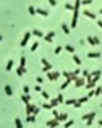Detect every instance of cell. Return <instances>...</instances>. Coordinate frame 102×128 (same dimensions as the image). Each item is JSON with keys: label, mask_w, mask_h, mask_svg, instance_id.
Masks as SVG:
<instances>
[{"label": "cell", "mask_w": 102, "mask_h": 128, "mask_svg": "<svg viewBox=\"0 0 102 128\" xmlns=\"http://www.w3.org/2000/svg\"><path fill=\"white\" fill-rule=\"evenodd\" d=\"M58 123H60V120L54 117V120H49V122L46 123V127H50V128L52 127H58Z\"/></svg>", "instance_id": "cell-8"}, {"label": "cell", "mask_w": 102, "mask_h": 128, "mask_svg": "<svg viewBox=\"0 0 102 128\" xmlns=\"http://www.w3.org/2000/svg\"><path fill=\"white\" fill-rule=\"evenodd\" d=\"M70 83H73V81H71V80H66V81L63 83V84H62V89H66V88H68V84H70Z\"/></svg>", "instance_id": "cell-36"}, {"label": "cell", "mask_w": 102, "mask_h": 128, "mask_svg": "<svg viewBox=\"0 0 102 128\" xmlns=\"http://www.w3.org/2000/svg\"><path fill=\"white\" fill-rule=\"evenodd\" d=\"M83 15L86 16V18H89V19H97V15H96V13H93V11H89V10H84Z\"/></svg>", "instance_id": "cell-7"}, {"label": "cell", "mask_w": 102, "mask_h": 128, "mask_svg": "<svg viewBox=\"0 0 102 128\" xmlns=\"http://www.w3.org/2000/svg\"><path fill=\"white\" fill-rule=\"evenodd\" d=\"M57 99H58L60 104H63V102H65V99H63V96H62V94H58V96H57Z\"/></svg>", "instance_id": "cell-39"}, {"label": "cell", "mask_w": 102, "mask_h": 128, "mask_svg": "<svg viewBox=\"0 0 102 128\" xmlns=\"http://www.w3.org/2000/svg\"><path fill=\"white\" fill-rule=\"evenodd\" d=\"M26 122H28V123H34V122H36V115H34V114H29L28 117H26Z\"/></svg>", "instance_id": "cell-15"}, {"label": "cell", "mask_w": 102, "mask_h": 128, "mask_svg": "<svg viewBox=\"0 0 102 128\" xmlns=\"http://www.w3.org/2000/svg\"><path fill=\"white\" fill-rule=\"evenodd\" d=\"M24 73H26V66H18V68H16V75H18V76H23Z\"/></svg>", "instance_id": "cell-12"}, {"label": "cell", "mask_w": 102, "mask_h": 128, "mask_svg": "<svg viewBox=\"0 0 102 128\" xmlns=\"http://www.w3.org/2000/svg\"><path fill=\"white\" fill-rule=\"evenodd\" d=\"M50 104H52V107H57V105H58V104H60V102H58V99H50Z\"/></svg>", "instance_id": "cell-31"}, {"label": "cell", "mask_w": 102, "mask_h": 128, "mask_svg": "<svg viewBox=\"0 0 102 128\" xmlns=\"http://www.w3.org/2000/svg\"><path fill=\"white\" fill-rule=\"evenodd\" d=\"M37 15H41V16H44V18H47L49 16V11L44 8H37Z\"/></svg>", "instance_id": "cell-11"}, {"label": "cell", "mask_w": 102, "mask_h": 128, "mask_svg": "<svg viewBox=\"0 0 102 128\" xmlns=\"http://www.w3.org/2000/svg\"><path fill=\"white\" fill-rule=\"evenodd\" d=\"M52 115H54V117H55V119H57V117H58V112H57V110H55V107H54V109H52Z\"/></svg>", "instance_id": "cell-44"}, {"label": "cell", "mask_w": 102, "mask_h": 128, "mask_svg": "<svg viewBox=\"0 0 102 128\" xmlns=\"http://www.w3.org/2000/svg\"><path fill=\"white\" fill-rule=\"evenodd\" d=\"M23 94H29V86H23Z\"/></svg>", "instance_id": "cell-40"}, {"label": "cell", "mask_w": 102, "mask_h": 128, "mask_svg": "<svg viewBox=\"0 0 102 128\" xmlns=\"http://www.w3.org/2000/svg\"><path fill=\"white\" fill-rule=\"evenodd\" d=\"M49 5H52V7H57V0H49Z\"/></svg>", "instance_id": "cell-43"}, {"label": "cell", "mask_w": 102, "mask_h": 128, "mask_svg": "<svg viewBox=\"0 0 102 128\" xmlns=\"http://www.w3.org/2000/svg\"><path fill=\"white\" fill-rule=\"evenodd\" d=\"M91 76H93V78H99V76H101V70H96V71H93V73H91Z\"/></svg>", "instance_id": "cell-29"}, {"label": "cell", "mask_w": 102, "mask_h": 128, "mask_svg": "<svg viewBox=\"0 0 102 128\" xmlns=\"http://www.w3.org/2000/svg\"><path fill=\"white\" fill-rule=\"evenodd\" d=\"M101 105H102V104H101Z\"/></svg>", "instance_id": "cell-50"}, {"label": "cell", "mask_w": 102, "mask_h": 128, "mask_svg": "<svg viewBox=\"0 0 102 128\" xmlns=\"http://www.w3.org/2000/svg\"><path fill=\"white\" fill-rule=\"evenodd\" d=\"M62 31H63L65 34H70V28H68V24H65V23H63V24H62Z\"/></svg>", "instance_id": "cell-23"}, {"label": "cell", "mask_w": 102, "mask_h": 128, "mask_svg": "<svg viewBox=\"0 0 102 128\" xmlns=\"http://www.w3.org/2000/svg\"><path fill=\"white\" fill-rule=\"evenodd\" d=\"M99 13H101V15H102V8H101V10H99Z\"/></svg>", "instance_id": "cell-49"}, {"label": "cell", "mask_w": 102, "mask_h": 128, "mask_svg": "<svg viewBox=\"0 0 102 128\" xmlns=\"http://www.w3.org/2000/svg\"><path fill=\"white\" fill-rule=\"evenodd\" d=\"M62 50H63V47H62V46H57V47H55V50H54V54L58 55L60 52H62Z\"/></svg>", "instance_id": "cell-33"}, {"label": "cell", "mask_w": 102, "mask_h": 128, "mask_svg": "<svg viewBox=\"0 0 102 128\" xmlns=\"http://www.w3.org/2000/svg\"><path fill=\"white\" fill-rule=\"evenodd\" d=\"M19 66H26V57H21L19 58Z\"/></svg>", "instance_id": "cell-32"}, {"label": "cell", "mask_w": 102, "mask_h": 128, "mask_svg": "<svg viewBox=\"0 0 102 128\" xmlns=\"http://www.w3.org/2000/svg\"><path fill=\"white\" fill-rule=\"evenodd\" d=\"M2 39H3V36H2V34H0V42H2Z\"/></svg>", "instance_id": "cell-48"}, {"label": "cell", "mask_w": 102, "mask_h": 128, "mask_svg": "<svg viewBox=\"0 0 102 128\" xmlns=\"http://www.w3.org/2000/svg\"><path fill=\"white\" fill-rule=\"evenodd\" d=\"M88 99H89V97H88V96H84V97H79V99H78V102H79V104L83 105L84 102H88Z\"/></svg>", "instance_id": "cell-30"}, {"label": "cell", "mask_w": 102, "mask_h": 128, "mask_svg": "<svg viewBox=\"0 0 102 128\" xmlns=\"http://www.w3.org/2000/svg\"><path fill=\"white\" fill-rule=\"evenodd\" d=\"M36 81H37V84H41V83H44V78H42V76H37Z\"/></svg>", "instance_id": "cell-42"}, {"label": "cell", "mask_w": 102, "mask_h": 128, "mask_svg": "<svg viewBox=\"0 0 102 128\" xmlns=\"http://www.w3.org/2000/svg\"><path fill=\"white\" fill-rule=\"evenodd\" d=\"M31 36H32V33H31V31H26V33H24V36H23V39H21V42H19V46L24 47V46H26V44L29 42Z\"/></svg>", "instance_id": "cell-4"}, {"label": "cell", "mask_w": 102, "mask_h": 128, "mask_svg": "<svg viewBox=\"0 0 102 128\" xmlns=\"http://www.w3.org/2000/svg\"><path fill=\"white\" fill-rule=\"evenodd\" d=\"M81 75H83L84 78H88V76H89V75H91V73H89L88 70H83V71H81Z\"/></svg>", "instance_id": "cell-41"}, {"label": "cell", "mask_w": 102, "mask_h": 128, "mask_svg": "<svg viewBox=\"0 0 102 128\" xmlns=\"http://www.w3.org/2000/svg\"><path fill=\"white\" fill-rule=\"evenodd\" d=\"M63 49H65L66 52H70V54H71V55L74 54V47H73V46H70V44H68V46H65V47H63Z\"/></svg>", "instance_id": "cell-21"}, {"label": "cell", "mask_w": 102, "mask_h": 128, "mask_svg": "<svg viewBox=\"0 0 102 128\" xmlns=\"http://www.w3.org/2000/svg\"><path fill=\"white\" fill-rule=\"evenodd\" d=\"M3 91H5L7 96H11V94H13V89H11V86H10V84H7V86L3 88Z\"/></svg>", "instance_id": "cell-16"}, {"label": "cell", "mask_w": 102, "mask_h": 128, "mask_svg": "<svg viewBox=\"0 0 102 128\" xmlns=\"http://www.w3.org/2000/svg\"><path fill=\"white\" fill-rule=\"evenodd\" d=\"M88 57H89V58H101L102 54L101 52H88Z\"/></svg>", "instance_id": "cell-10"}, {"label": "cell", "mask_w": 102, "mask_h": 128, "mask_svg": "<svg viewBox=\"0 0 102 128\" xmlns=\"http://www.w3.org/2000/svg\"><path fill=\"white\" fill-rule=\"evenodd\" d=\"M74 86H76V88H81V86H84V84H86V78H76V80H74Z\"/></svg>", "instance_id": "cell-6"}, {"label": "cell", "mask_w": 102, "mask_h": 128, "mask_svg": "<svg viewBox=\"0 0 102 128\" xmlns=\"http://www.w3.org/2000/svg\"><path fill=\"white\" fill-rule=\"evenodd\" d=\"M28 11H29V15H31V16L37 15V8H36V7H32V5H29V7H28Z\"/></svg>", "instance_id": "cell-13"}, {"label": "cell", "mask_w": 102, "mask_h": 128, "mask_svg": "<svg viewBox=\"0 0 102 128\" xmlns=\"http://www.w3.org/2000/svg\"><path fill=\"white\" fill-rule=\"evenodd\" d=\"M102 94V88H94V96H101Z\"/></svg>", "instance_id": "cell-27"}, {"label": "cell", "mask_w": 102, "mask_h": 128, "mask_svg": "<svg viewBox=\"0 0 102 128\" xmlns=\"http://www.w3.org/2000/svg\"><path fill=\"white\" fill-rule=\"evenodd\" d=\"M29 114H34V115H37L39 114V107H36L34 104H26V115H29Z\"/></svg>", "instance_id": "cell-2"}, {"label": "cell", "mask_w": 102, "mask_h": 128, "mask_svg": "<svg viewBox=\"0 0 102 128\" xmlns=\"http://www.w3.org/2000/svg\"><path fill=\"white\" fill-rule=\"evenodd\" d=\"M50 70H52V65H50V63H46V65H42V71H44V73H47V71H50Z\"/></svg>", "instance_id": "cell-19"}, {"label": "cell", "mask_w": 102, "mask_h": 128, "mask_svg": "<svg viewBox=\"0 0 102 128\" xmlns=\"http://www.w3.org/2000/svg\"><path fill=\"white\" fill-rule=\"evenodd\" d=\"M73 62H74L76 65H81V58H79L78 55H74V54H73Z\"/></svg>", "instance_id": "cell-24"}, {"label": "cell", "mask_w": 102, "mask_h": 128, "mask_svg": "<svg viewBox=\"0 0 102 128\" xmlns=\"http://www.w3.org/2000/svg\"><path fill=\"white\" fill-rule=\"evenodd\" d=\"M60 76H62L60 71H52V70H50V71H47V80H49V81H57Z\"/></svg>", "instance_id": "cell-3"}, {"label": "cell", "mask_w": 102, "mask_h": 128, "mask_svg": "<svg viewBox=\"0 0 102 128\" xmlns=\"http://www.w3.org/2000/svg\"><path fill=\"white\" fill-rule=\"evenodd\" d=\"M57 119L60 120V122H66V120H68V114H58Z\"/></svg>", "instance_id": "cell-18"}, {"label": "cell", "mask_w": 102, "mask_h": 128, "mask_svg": "<svg viewBox=\"0 0 102 128\" xmlns=\"http://www.w3.org/2000/svg\"><path fill=\"white\" fill-rule=\"evenodd\" d=\"M74 102H76V99H66L65 104H66V105H73Z\"/></svg>", "instance_id": "cell-37"}, {"label": "cell", "mask_w": 102, "mask_h": 128, "mask_svg": "<svg viewBox=\"0 0 102 128\" xmlns=\"http://www.w3.org/2000/svg\"><path fill=\"white\" fill-rule=\"evenodd\" d=\"M15 127H16V128H21V127H23V122H21L19 119H15Z\"/></svg>", "instance_id": "cell-25"}, {"label": "cell", "mask_w": 102, "mask_h": 128, "mask_svg": "<svg viewBox=\"0 0 102 128\" xmlns=\"http://www.w3.org/2000/svg\"><path fill=\"white\" fill-rule=\"evenodd\" d=\"M37 47H39V42H32V46H31V52L37 50Z\"/></svg>", "instance_id": "cell-35"}, {"label": "cell", "mask_w": 102, "mask_h": 128, "mask_svg": "<svg viewBox=\"0 0 102 128\" xmlns=\"http://www.w3.org/2000/svg\"><path fill=\"white\" fill-rule=\"evenodd\" d=\"M97 125H99V127H102V120H97Z\"/></svg>", "instance_id": "cell-47"}, {"label": "cell", "mask_w": 102, "mask_h": 128, "mask_svg": "<svg viewBox=\"0 0 102 128\" xmlns=\"http://www.w3.org/2000/svg\"><path fill=\"white\" fill-rule=\"evenodd\" d=\"M97 26L102 28V19H97Z\"/></svg>", "instance_id": "cell-46"}, {"label": "cell", "mask_w": 102, "mask_h": 128, "mask_svg": "<svg viewBox=\"0 0 102 128\" xmlns=\"http://www.w3.org/2000/svg\"><path fill=\"white\" fill-rule=\"evenodd\" d=\"M21 101L24 102V104H29V102H31V96H29V94H23V96H21Z\"/></svg>", "instance_id": "cell-14"}, {"label": "cell", "mask_w": 102, "mask_h": 128, "mask_svg": "<svg viewBox=\"0 0 102 128\" xmlns=\"http://www.w3.org/2000/svg\"><path fill=\"white\" fill-rule=\"evenodd\" d=\"M32 36H36V37H42V39H44V34H42V31H39V29H32Z\"/></svg>", "instance_id": "cell-17"}, {"label": "cell", "mask_w": 102, "mask_h": 128, "mask_svg": "<svg viewBox=\"0 0 102 128\" xmlns=\"http://www.w3.org/2000/svg\"><path fill=\"white\" fill-rule=\"evenodd\" d=\"M93 0H81V5H91Z\"/></svg>", "instance_id": "cell-38"}, {"label": "cell", "mask_w": 102, "mask_h": 128, "mask_svg": "<svg viewBox=\"0 0 102 128\" xmlns=\"http://www.w3.org/2000/svg\"><path fill=\"white\" fill-rule=\"evenodd\" d=\"M86 42H88V44H91V46H99V44H101V41H99L97 37H94V36L86 37Z\"/></svg>", "instance_id": "cell-5"}, {"label": "cell", "mask_w": 102, "mask_h": 128, "mask_svg": "<svg viewBox=\"0 0 102 128\" xmlns=\"http://www.w3.org/2000/svg\"><path fill=\"white\" fill-rule=\"evenodd\" d=\"M42 107H44V109H47V110H52V109H54L50 102H46V104H42Z\"/></svg>", "instance_id": "cell-26"}, {"label": "cell", "mask_w": 102, "mask_h": 128, "mask_svg": "<svg viewBox=\"0 0 102 128\" xmlns=\"http://www.w3.org/2000/svg\"><path fill=\"white\" fill-rule=\"evenodd\" d=\"M13 65H15V62H13V60H8V62H7V66H5V70L10 71V70L13 68Z\"/></svg>", "instance_id": "cell-20"}, {"label": "cell", "mask_w": 102, "mask_h": 128, "mask_svg": "<svg viewBox=\"0 0 102 128\" xmlns=\"http://www.w3.org/2000/svg\"><path fill=\"white\" fill-rule=\"evenodd\" d=\"M96 117H97V115H96V112H89V114H84L83 117H81V120L86 122V127H91Z\"/></svg>", "instance_id": "cell-1"}, {"label": "cell", "mask_w": 102, "mask_h": 128, "mask_svg": "<svg viewBox=\"0 0 102 128\" xmlns=\"http://www.w3.org/2000/svg\"><path fill=\"white\" fill-rule=\"evenodd\" d=\"M54 37H55V33H54V31H50V33H47L46 36H44V41H46V42H52V41H54Z\"/></svg>", "instance_id": "cell-9"}, {"label": "cell", "mask_w": 102, "mask_h": 128, "mask_svg": "<svg viewBox=\"0 0 102 128\" xmlns=\"http://www.w3.org/2000/svg\"><path fill=\"white\" fill-rule=\"evenodd\" d=\"M34 91H37V92H41V91H42V89H41V86H39V84H37L36 88H34Z\"/></svg>", "instance_id": "cell-45"}, {"label": "cell", "mask_w": 102, "mask_h": 128, "mask_svg": "<svg viewBox=\"0 0 102 128\" xmlns=\"http://www.w3.org/2000/svg\"><path fill=\"white\" fill-rule=\"evenodd\" d=\"M65 8L68 10V11H73V10H74V5H73V3H70V2H66V3H65Z\"/></svg>", "instance_id": "cell-22"}, {"label": "cell", "mask_w": 102, "mask_h": 128, "mask_svg": "<svg viewBox=\"0 0 102 128\" xmlns=\"http://www.w3.org/2000/svg\"><path fill=\"white\" fill-rule=\"evenodd\" d=\"M73 125H74L73 120H66L65 122V128H70V127H73Z\"/></svg>", "instance_id": "cell-28"}, {"label": "cell", "mask_w": 102, "mask_h": 128, "mask_svg": "<svg viewBox=\"0 0 102 128\" xmlns=\"http://www.w3.org/2000/svg\"><path fill=\"white\" fill-rule=\"evenodd\" d=\"M41 94H42V97H44L46 101H49V99H50V96H49V92H46V91H41Z\"/></svg>", "instance_id": "cell-34"}]
</instances>
